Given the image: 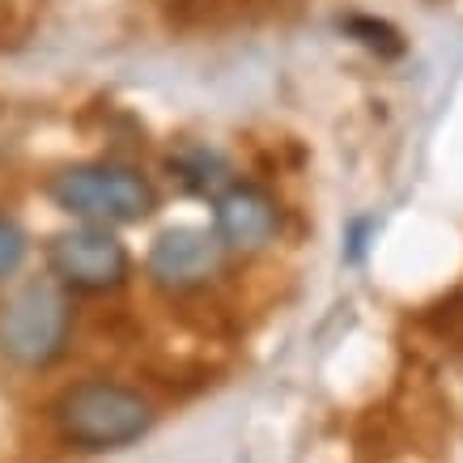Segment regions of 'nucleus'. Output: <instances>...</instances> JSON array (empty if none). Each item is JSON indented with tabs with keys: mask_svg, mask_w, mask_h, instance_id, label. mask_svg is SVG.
<instances>
[{
	"mask_svg": "<svg viewBox=\"0 0 463 463\" xmlns=\"http://www.w3.org/2000/svg\"><path fill=\"white\" fill-rule=\"evenodd\" d=\"M43 196L69 222H94L111 230L149 222L162 204L157 183L137 162L119 157H85L52 170L43 183Z\"/></svg>",
	"mask_w": 463,
	"mask_h": 463,
	"instance_id": "obj_2",
	"label": "nucleus"
},
{
	"mask_svg": "<svg viewBox=\"0 0 463 463\" xmlns=\"http://www.w3.org/2000/svg\"><path fill=\"white\" fill-rule=\"evenodd\" d=\"M349 30L357 34V43L374 47V52H400V34H395L392 26H383V22H370V17H353Z\"/></svg>",
	"mask_w": 463,
	"mask_h": 463,
	"instance_id": "obj_9",
	"label": "nucleus"
},
{
	"mask_svg": "<svg viewBox=\"0 0 463 463\" xmlns=\"http://www.w3.org/2000/svg\"><path fill=\"white\" fill-rule=\"evenodd\" d=\"M52 425L64 447L107 455V450L137 447L141 438L154 434L157 404L124 379L90 374L81 383H69L52 400Z\"/></svg>",
	"mask_w": 463,
	"mask_h": 463,
	"instance_id": "obj_1",
	"label": "nucleus"
},
{
	"mask_svg": "<svg viewBox=\"0 0 463 463\" xmlns=\"http://www.w3.org/2000/svg\"><path fill=\"white\" fill-rule=\"evenodd\" d=\"M77 332L72 294L47 272L14 281L0 298V357L14 370H52Z\"/></svg>",
	"mask_w": 463,
	"mask_h": 463,
	"instance_id": "obj_3",
	"label": "nucleus"
},
{
	"mask_svg": "<svg viewBox=\"0 0 463 463\" xmlns=\"http://www.w3.org/2000/svg\"><path fill=\"white\" fill-rule=\"evenodd\" d=\"M47 277L72 298H107L132 281V251L119 230L94 222H69L43 242Z\"/></svg>",
	"mask_w": 463,
	"mask_h": 463,
	"instance_id": "obj_4",
	"label": "nucleus"
},
{
	"mask_svg": "<svg viewBox=\"0 0 463 463\" xmlns=\"http://www.w3.org/2000/svg\"><path fill=\"white\" fill-rule=\"evenodd\" d=\"M213 234L225 247V255L234 260H255V255L272 251L285 234V209L281 200L272 196L268 187L251 179H234L222 196H213Z\"/></svg>",
	"mask_w": 463,
	"mask_h": 463,
	"instance_id": "obj_6",
	"label": "nucleus"
},
{
	"mask_svg": "<svg viewBox=\"0 0 463 463\" xmlns=\"http://www.w3.org/2000/svg\"><path fill=\"white\" fill-rule=\"evenodd\" d=\"M30 260V230L17 222L14 213H0V289L22 277Z\"/></svg>",
	"mask_w": 463,
	"mask_h": 463,
	"instance_id": "obj_8",
	"label": "nucleus"
},
{
	"mask_svg": "<svg viewBox=\"0 0 463 463\" xmlns=\"http://www.w3.org/2000/svg\"><path fill=\"white\" fill-rule=\"evenodd\" d=\"M225 264H230V255L217 242L213 225L179 222L154 234L149 251H145V281L166 298H192L222 281Z\"/></svg>",
	"mask_w": 463,
	"mask_h": 463,
	"instance_id": "obj_5",
	"label": "nucleus"
},
{
	"mask_svg": "<svg viewBox=\"0 0 463 463\" xmlns=\"http://www.w3.org/2000/svg\"><path fill=\"white\" fill-rule=\"evenodd\" d=\"M166 170H170V183H179V192H187V196H196V200L222 196L225 187L239 179V175H234V162L209 141L179 145V149L166 157Z\"/></svg>",
	"mask_w": 463,
	"mask_h": 463,
	"instance_id": "obj_7",
	"label": "nucleus"
}]
</instances>
